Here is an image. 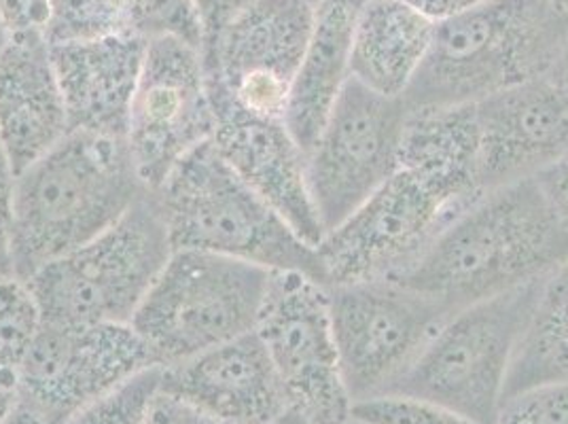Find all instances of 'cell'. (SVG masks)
Segmentation results:
<instances>
[{
    "label": "cell",
    "mask_w": 568,
    "mask_h": 424,
    "mask_svg": "<svg viewBox=\"0 0 568 424\" xmlns=\"http://www.w3.org/2000/svg\"><path fill=\"white\" fill-rule=\"evenodd\" d=\"M568 261V230L535 179L484 191L397 283L448 314L549 279Z\"/></svg>",
    "instance_id": "6da1fadb"
},
{
    "label": "cell",
    "mask_w": 568,
    "mask_h": 424,
    "mask_svg": "<svg viewBox=\"0 0 568 424\" xmlns=\"http://www.w3.org/2000/svg\"><path fill=\"white\" fill-rule=\"evenodd\" d=\"M146 188L125 139L71 130L13 179L11 265L22 281L113 228Z\"/></svg>",
    "instance_id": "7a4b0ae2"
},
{
    "label": "cell",
    "mask_w": 568,
    "mask_h": 424,
    "mask_svg": "<svg viewBox=\"0 0 568 424\" xmlns=\"http://www.w3.org/2000/svg\"><path fill=\"white\" fill-rule=\"evenodd\" d=\"M567 37L568 13L549 0H488L435 24L403 102L407 109L477 104L544 79Z\"/></svg>",
    "instance_id": "3957f363"
},
{
    "label": "cell",
    "mask_w": 568,
    "mask_h": 424,
    "mask_svg": "<svg viewBox=\"0 0 568 424\" xmlns=\"http://www.w3.org/2000/svg\"><path fill=\"white\" fill-rule=\"evenodd\" d=\"M174 251H204L270 272H302L327 284L316 249L219 155L200 144L153 191Z\"/></svg>",
    "instance_id": "277c9868"
},
{
    "label": "cell",
    "mask_w": 568,
    "mask_h": 424,
    "mask_svg": "<svg viewBox=\"0 0 568 424\" xmlns=\"http://www.w3.org/2000/svg\"><path fill=\"white\" fill-rule=\"evenodd\" d=\"M172 251L158 198L146 189L113 228L26 283L45 325H130Z\"/></svg>",
    "instance_id": "5b68a950"
},
{
    "label": "cell",
    "mask_w": 568,
    "mask_h": 424,
    "mask_svg": "<svg viewBox=\"0 0 568 424\" xmlns=\"http://www.w3.org/2000/svg\"><path fill=\"white\" fill-rule=\"evenodd\" d=\"M272 272L204 251H172L132 327L158 367H170L257 330Z\"/></svg>",
    "instance_id": "8992f818"
},
{
    "label": "cell",
    "mask_w": 568,
    "mask_h": 424,
    "mask_svg": "<svg viewBox=\"0 0 568 424\" xmlns=\"http://www.w3.org/2000/svg\"><path fill=\"white\" fill-rule=\"evenodd\" d=\"M545 281L450 314L393 393L444 405L477 424H495Z\"/></svg>",
    "instance_id": "52a82bcc"
},
{
    "label": "cell",
    "mask_w": 568,
    "mask_h": 424,
    "mask_svg": "<svg viewBox=\"0 0 568 424\" xmlns=\"http://www.w3.org/2000/svg\"><path fill=\"white\" fill-rule=\"evenodd\" d=\"M329 300L339 370L353 405L390 395L450 316L397 281L329 286Z\"/></svg>",
    "instance_id": "ba28073f"
},
{
    "label": "cell",
    "mask_w": 568,
    "mask_h": 424,
    "mask_svg": "<svg viewBox=\"0 0 568 424\" xmlns=\"http://www.w3.org/2000/svg\"><path fill=\"white\" fill-rule=\"evenodd\" d=\"M257 335L286 400L308 424H342L353 414L333 335L329 286L302 272H272Z\"/></svg>",
    "instance_id": "9c48e42d"
},
{
    "label": "cell",
    "mask_w": 568,
    "mask_h": 424,
    "mask_svg": "<svg viewBox=\"0 0 568 424\" xmlns=\"http://www.w3.org/2000/svg\"><path fill=\"white\" fill-rule=\"evenodd\" d=\"M407 107L351 77L306 153L308 188L323 232H332L399 170Z\"/></svg>",
    "instance_id": "30bf717a"
},
{
    "label": "cell",
    "mask_w": 568,
    "mask_h": 424,
    "mask_svg": "<svg viewBox=\"0 0 568 424\" xmlns=\"http://www.w3.org/2000/svg\"><path fill=\"white\" fill-rule=\"evenodd\" d=\"M454 206L397 170L316 246L327 286L397 281L416 265L452 219Z\"/></svg>",
    "instance_id": "8fae6325"
},
{
    "label": "cell",
    "mask_w": 568,
    "mask_h": 424,
    "mask_svg": "<svg viewBox=\"0 0 568 424\" xmlns=\"http://www.w3.org/2000/svg\"><path fill=\"white\" fill-rule=\"evenodd\" d=\"M214 111L202 49L181 39L146 41L132 98L125 144L151 191L204 142L213 141Z\"/></svg>",
    "instance_id": "7c38bea8"
},
{
    "label": "cell",
    "mask_w": 568,
    "mask_h": 424,
    "mask_svg": "<svg viewBox=\"0 0 568 424\" xmlns=\"http://www.w3.org/2000/svg\"><path fill=\"white\" fill-rule=\"evenodd\" d=\"M314 28L306 0H255L204 41L211 83L237 107L283 119Z\"/></svg>",
    "instance_id": "4fadbf2b"
},
{
    "label": "cell",
    "mask_w": 568,
    "mask_h": 424,
    "mask_svg": "<svg viewBox=\"0 0 568 424\" xmlns=\"http://www.w3.org/2000/svg\"><path fill=\"white\" fill-rule=\"evenodd\" d=\"M151 367L158 363L132 325H43L20 370V401L64 423Z\"/></svg>",
    "instance_id": "5bb4252c"
},
{
    "label": "cell",
    "mask_w": 568,
    "mask_h": 424,
    "mask_svg": "<svg viewBox=\"0 0 568 424\" xmlns=\"http://www.w3.org/2000/svg\"><path fill=\"white\" fill-rule=\"evenodd\" d=\"M211 83V79H209ZM213 144L237 176L261 195L314 249L325 236L314 209L306 153L283 119L263 118L237 107L211 83Z\"/></svg>",
    "instance_id": "9a60e30c"
},
{
    "label": "cell",
    "mask_w": 568,
    "mask_h": 424,
    "mask_svg": "<svg viewBox=\"0 0 568 424\" xmlns=\"http://www.w3.org/2000/svg\"><path fill=\"white\" fill-rule=\"evenodd\" d=\"M479 191L539 176L568 155V104L544 77L475 104Z\"/></svg>",
    "instance_id": "2e32d148"
},
{
    "label": "cell",
    "mask_w": 568,
    "mask_h": 424,
    "mask_svg": "<svg viewBox=\"0 0 568 424\" xmlns=\"http://www.w3.org/2000/svg\"><path fill=\"white\" fill-rule=\"evenodd\" d=\"M160 391L216 424H272L291 410L257 331L162 367Z\"/></svg>",
    "instance_id": "e0dca14e"
},
{
    "label": "cell",
    "mask_w": 568,
    "mask_h": 424,
    "mask_svg": "<svg viewBox=\"0 0 568 424\" xmlns=\"http://www.w3.org/2000/svg\"><path fill=\"white\" fill-rule=\"evenodd\" d=\"M146 41L113 32L51 46V62L71 130L125 139Z\"/></svg>",
    "instance_id": "ac0fdd59"
},
{
    "label": "cell",
    "mask_w": 568,
    "mask_h": 424,
    "mask_svg": "<svg viewBox=\"0 0 568 424\" xmlns=\"http://www.w3.org/2000/svg\"><path fill=\"white\" fill-rule=\"evenodd\" d=\"M71 132L45 34L9 37L0 51V153L13 174Z\"/></svg>",
    "instance_id": "d6986e66"
},
{
    "label": "cell",
    "mask_w": 568,
    "mask_h": 424,
    "mask_svg": "<svg viewBox=\"0 0 568 424\" xmlns=\"http://www.w3.org/2000/svg\"><path fill=\"white\" fill-rule=\"evenodd\" d=\"M479 125L475 104L407 109L399 142V170L454 206L481 195L477 183Z\"/></svg>",
    "instance_id": "ffe728a7"
},
{
    "label": "cell",
    "mask_w": 568,
    "mask_h": 424,
    "mask_svg": "<svg viewBox=\"0 0 568 424\" xmlns=\"http://www.w3.org/2000/svg\"><path fill=\"white\" fill-rule=\"evenodd\" d=\"M365 0H318L314 28L302 67L295 74L284 125L308 153L335 102L351 81V51L356 18Z\"/></svg>",
    "instance_id": "44dd1931"
},
{
    "label": "cell",
    "mask_w": 568,
    "mask_h": 424,
    "mask_svg": "<svg viewBox=\"0 0 568 424\" xmlns=\"http://www.w3.org/2000/svg\"><path fill=\"white\" fill-rule=\"evenodd\" d=\"M433 34L435 22L407 0H365L353 32L351 77L376 94L403 98Z\"/></svg>",
    "instance_id": "7402d4cb"
},
{
    "label": "cell",
    "mask_w": 568,
    "mask_h": 424,
    "mask_svg": "<svg viewBox=\"0 0 568 424\" xmlns=\"http://www.w3.org/2000/svg\"><path fill=\"white\" fill-rule=\"evenodd\" d=\"M547 382H568V261L545 281L535 319L514 356L505 400Z\"/></svg>",
    "instance_id": "603a6c76"
},
{
    "label": "cell",
    "mask_w": 568,
    "mask_h": 424,
    "mask_svg": "<svg viewBox=\"0 0 568 424\" xmlns=\"http://www.w3.org/2000/svg\"><path fill=\"white\" fill-rule=\"evenodd\" d=\"M121 32L142 41L181 39L193 48L204 46V26L193 0H115Z\"/></svg>",
    "instance_id": "cb8c5ba5"
},
{
    "label": "cell",
    "mask_w": 568,
    "mask_h": 424,
    "mask_svg": "<svg viewBox=\"0 0 568 424\" xmlns=\"http://www.w3.org/2000/svg\"><path fill=\"white\" fill-rule=\"evenodd\" d=\"M43 325L30 284L16 274L0 272V363L22 370Z\"/></svg>",
    "instance_id": "d4e9b609"
},
{
    "label": "cell",
    "mask_w": 568,
    "mask_h": 424,
    "mask_svg": "<svg viewBox=\"0 0 568 424\" xmlns=\"http://www.w3.org/2000/svg\"><path fill=\"white\" fill-rule=\"evenodd\" d=\"M162 367L130 377L115 391L74 412L62 424H146L151 403L160 393Z\"/></svg>",
    "instance_id": "484cf974"
},
{
    "label": "cell",
    "mask_w": 568,
    "mask_h": 424,
    "mask_svg": "<svg viewBox=\"0 0 568 424\" xmlns=\"http://www.w3.org/2000/svg\"><path fill=\"white\" fill-rule=\"evenodd\" d=\"M121 32L115 0H49V46Z\"/></svg>",
    "instance_id": "4316f807"
},
{
    "label": "cell",
    "mask_w": 568,
    "mask_h": 424,
    "mask_svg": "<svg viewBox=\"0 0 568 424\" xmlns=\"http://www.w3.org/2000/svg\"><path fill=\"white\" fill-rule=\"evenodd\" d=\"M353 416L367 424H477L444 405L399 393L358 401Z\"/></svg>",
    "instance_id": "83f0119b"
},
{
    "label": "cell",
    "mask_w": 568,
    "mask_h": 424,
    "mask_svg": "<svg viewBox=\"0 0 568 424\" xmlns=\"http://www.w3.org/2000/svg\"><path fill=\"white\" fill-rule=\"evenodd\" d=\"M495 424H568V382H547L507 397Z\"/></svg>",
    "instance_id": "f1b7e54d"
},
{
    "label": "cell",
    "mask_w": 568,
    "mask_h": 424,
    "mask_svg": "<svg viewBox=\"0 0 568 424\" xmlns=\"http://www.w3.org/2000/svg\"><path fill=\"white\" fill-rule=\"evenodd\" d=\"M0 24L9 37L45 34L49 0H0Z\"/></svg>",
    "instance_id": "f546056e"
},
{
    "label": "cell",
    "mask_w": 568,
    "mask_h": 424,
    "mask_svg": "<svg viewBox=\"0 0 568 424\" xmlns=\"http://www.w3.org/2000/svg\"><path fill=\"white\" fill-rule=\"evenodd\" d=\"M535 181L556 219L568 230V155L549 165Z\"/></svg>",
    "instance_id": "4dcf8cb0"
},
{
    "label": "cell",
    "mask_w": 568,
    "mask_h": 424,
    "mask_svg": "<svg viewBox=\"0 0 568 424\" xmlns=\"http://www.w3.org/2000/svg\"><path fill=\"white\" fill-rule=\"evenodd\" d=\"M13 170L0 153V272L13 274L11 265V198H13Z\"/></svg>",
    "instance_id": "1f68e13d"
},
{
    "label": "cell",
    "mask_w": 568,
    "mask_h": 424,
    "mask_svg": "<svg viewBox=\"0 0 568 424\" xmlns=\"http://www.w3.org/2000/svg\"><path fill=\"white\" fill-rule=\"evenodd\" d=\"M146 424H216L209 416L200 414L183 401L174 400L166 393H158L151 403Z\"/></svg>",
    "instance_id": "d6a6232c"
},
{
    "label": "cell",
    "mask_w": 568,
    "mask_h": 424,
    "mask_svg": "<svg viewBox=\"0 0 568 424\" xmlns=\"http://www.w3.org/2000/svg\"><path fill=\"white\" fill-rule=\"evenodd\" d=\"M251 2L255 0H193L204 26V41L219 34Z\"/></svg>",
    "instance_id": "836d02e7"
},
{
    "label": "cell",
    "mask_w": 568,
    "mask_h": 424,
    "mask_svg": "<svg viewBox=\"0 0 568 424\" xmlns=\"http://www.w3.org/2000/svg\"><path fill=\"white\" fill-rule=\"evenodd\" d=\"M407 2L414 9H418L428 20L439 24V22H446L456 16H463L488 0H407Z\"/></svg>",
    "instance_id": "e575fe53"
},
{
    "label": "cell",
    "mask_w": 568,
    "mask_h": 424,
    "mask_svg": "<svg viewBox=\"0 0 568 424\" xmlns=\"http://www.w3.org/2000/svg\"><path fill=\"white\" fill-rule=\"evenodd\" d=\"M20 400V370L0 363V423L18 407Z\"/></svg>",
    "instance_id": "d590c367"
},
{
    "label": "cell",
    "mask_w": 568,
    "mask_h": 424,
    "mask_svg": "<svg viewBox=\"0 0 568 424\" xmlns=\"http://www.w3.org/2000/svg\"><path fill=\"white\" fill-rule=\"evenodd\" d=\"M0 424H62L58 418L49 416L45 412H41L39 407L20 401L18 407L2 421Z\"/></svg>",
    "instance_id": "8d00e7d4"
},
{
    "label": "cell",
    "mask_w": 568,
    "mask_h": 424,
    "mask_svg": "<svg viewBox=\"0 0 568 424\" xmlns=\"http://www.w3.org/2000/svg\"><path fill=\"white\" fill-rule=\"evenodd\" d=\"M547 79L556 85V90L562 94L568 104V37L567 43H565V48L560 51L554 69L547 74Z\"/></svg>",
    "instance_id": "74e56055"
},
{
    "label": "cell",
    "mask_w": 568,
    "mask_h": 424,
    "mask_svg": "<svg viewBox=\"0 0 568 424\" xmlns=\"http://www.w3.org/2000/svg\"><path fill=\"white\" fill-rule=\"evenodd\" d=\"M272 424H308L297 412H293V410H288L284 416H281L276 423Z\"/></svg>",
    "instance_id": "f35d334b"
},
{
    "label": "cell",
    "mask_w": 568,
    "mask_h": 424,
    "mask_svg": "<svg viewBox=\"0 0 568 424\" xmlns=\"http://www.w3.org/2000/svg\"><path fill=\"white\" fill-rule=\"evenodd\" d=\"M7 41H9V34H7L4 26L0 24V51L4 49V46H7Z\"/></svg>",
    "instance_id": "ab89813d"
},
{
    "label": "cell",
    "mask_w": 568,
    "mask_h": 424,
    "mask_svg": "<svg viewBox=\"0 0 568 424\" xmlns=\"http://www.w3.org/2000/svg\"><path fill=\"white\" fill-rule=\"evenodd\" d=\"M551 4H556L558 9H562V11H567L568 13V0H549Z\"/></svg>",
    "instance_id": "60d3db41"
},
{
    "label": "cell",
    "mask_w": 568,
    "mask_h": 424,
    "mask_svg": "<svg viewBox=\"0 0 568 424\" xmlns=\"http://www.w3.org/2000/svg\"><path fill=\"white\" fill-rule=\"evenodd\" d=\"M342 424H367L365 423V421H361V418H356V416H353V414H351V418H348V421H344V423Z\"/></svg>",
    "instance_id": "b9f144b4"
},
{
    "label": "cell",
    "mask_w": 568,
    "mask_h": 424,
    "mask_svg": "<svg viewBox=\"0 0 568 424\" xmlns=\"http://www.w3.org/2000/svg\"><path fill=\"white\" fill-rule=\"evenodd\" d=\"M306 2H310V4H314V7H316V2H318V0H306Z\"/></svg>",
    "instance_id": "7bdbcfd3"
}]
</instances>
